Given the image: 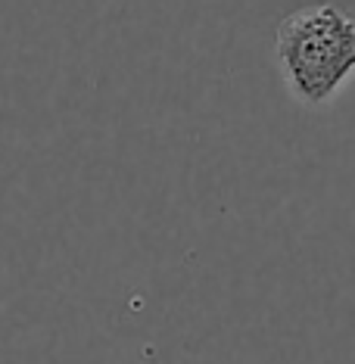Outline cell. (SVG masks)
I'll return each instance as SVG.
<instances>
[{"label": "cell", "instance_id": "6da1fadb", "mask_svg": "<svg viewBox=\"0 0 355 364\" xmlns=\"http://www.w3.org/2000/svg\"><path fill=\"white\" fill-rule=\"evenodd\" d=\"M277 60L302 103H324L355 72V19L327 4L302 6L277 26Z\"/></svg>", "mask_w": 355, "mask_h": 364}]
</instances>
